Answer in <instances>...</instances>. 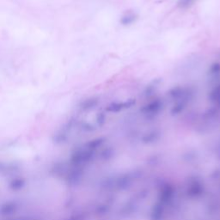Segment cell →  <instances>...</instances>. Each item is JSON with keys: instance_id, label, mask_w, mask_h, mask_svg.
<instances>
[{"instance_id": "cell-1", "label": "cell", "mask_w": 220, "mask_h": 220, "mask_svg": "<svg viewBox=\"0 0 220 220\" xmlns=\"http://www.w3.org/2000/svg\"><path fill=\"white\" fill-rule=\"evenodd\" d=\"M164 108V102L160 98H156L144 105L140 108V112L146 115H154L158 113Z\"/></svg>"}, {"instance_id": "cell-2", "label": "cell", "mask_w": 220, "mask_h": 220, "mask_svg": "<svg viewBox=\"0 0 220 220\" xmlns=\"http://www.w3.org/2000/svg\"><path fill=\"white\" fill-rule=\"evenodd\" d=\"M136 104L135 99H128L124 102H118V103H113L109 104L106 108V111L108 113H118L132 108Z\"/></svg>"}, {"instance_id": "cell-3", "label": "cell", "mask_w": 220, "mask_h": 220, "mask_svg": "<svg viewBox=\"0 0 220 220\" xmlns=\"http://www.w3.org/2000/svg\"><path fill=\"white\" fill-rule=\"evenodd\" d=\"M192 98H193V96L185 97L183 99L178 100V101H175L173 107L171 108V113L174 115V114H178L180 113L183 112Z\"/></svg>"}, {"instance_id": "cell-4", "label": "cell", "mask_w": 220, "mask_h": 220, "mask_svg": "<svg viewBox=\"0 0 220 220\" xmlns=\"http://www.w3.org/2000/svg\"><path fill=\"white\" fill-rule=\"evenodd\" d=\"M208 98L211 102L215 104L216 107L220 108V84L216 85L209 93Z\"/></svg>"}, {"instance_id": "cell-5", "label": "cell", "mask_w": 220, "mask_h": 220, "mask_svg": "<svg viewBox=\"0 0 220 220\" xmlns=\"http://www.w3.org/2000/svg\"><path fill=\"white\" fill-rule=\"evenodd\" d=\"M138 19V15L134 12H127L120 18V23L124 26L130 25Z\"/></svg>"}, {"instance_id": "cell-6", "label": "cell", "mask_w": 220, "mask_h": 220, "mask_svg": "<svg viewBox=\"0 0 220 220\" xmlns=\"http://www.w3.org/2000/svg\"><path fill=\"white\" fill-rule=\"evenodd\" d=\"M97 104H98L97 99H96V98H91V99L86 100L84 103H83L82 108L83 110H90V109H92V108H95Z\"/></svg>"}, {"instance_id": "cell-7", "label": "cell", "mask_w": 220, "mask_h": 220, "mask_svg": "<svg viewBox=\"0 0 220 220\" xmlns=\"http://www.w3.org/2000/svg\"><path fill=\"white\" fill-rule=\"evenodd\" d=\"M196 0H178L177 6L181 9H188L195 3Z\"/></svg>"}, {"instance_id": "cell-8", "label": "cell", "mask_w": 220, "mask_h": 220, "mask_svg": "<svg viewBox=\"0 0 220 220\" xmlns=\"http://www.w3.org/2000/svg\"><path fill=\"white\" fill-rule=\"evenodd\" d=\"M209 74L211 76H218L220 74V63H213L209 68Z\"/></svg>"}]
</instances>
